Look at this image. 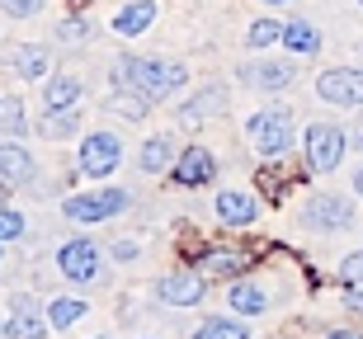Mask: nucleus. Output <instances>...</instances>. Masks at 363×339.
Listing matches in <instances>:
<instances>
[{"mask_svg":"<svg viewBox=\"0 0 363 339\" xmlns=\"http://www.w3.org/2000/svg\"><path fill=\"white\" fill-rule=\"evenodd\" d=\"M184 76H189V71L179 67V62H156V57H123L118 67H113V85L142 95L147 104L175 95L179 85H184Z\"/></svg>","mask_w":363,"mask_h":339,"instance_id":"f257e3e1","label":"nucleus"},{"mask_svg":"<svg viewBox=\"0 0 363 339\" xmlns=\"http://www.w3.org/2000/svg\"><path fill=\"white\" fill-rule=\"evenodd\" d=\"M250 142H255L259 156H283V151L293 146V109H259L255 118H250Z\"/></svg>","mask_w":363,"mask_h":339,"instance_id":"f03ea898","label":"nucleus"},{"mask_svg":"<svg viewBox=\"0 0 363 339\" xmlns=\"http://www.w3.org/2000/svg\"><path fill=\"white\" fill-rule=\"evenodd\" d=\"M340 161H345V132H340L335 122H311L307 127V165L316 175H325Z\"/></svg>","mask_w":363,"mask_h":339,"instance_id":"7ed1b4c3","label":"nucleus"},{"mask_svg":"<svg viewBox=\"0 0 363 339\" xmlns=\"http://www.w3.org/2000/svg\"><path fill=\"white\" fill-rule=\"evenodd\" d=\"M316 95L325 104H363V71L359 67H335V71H321L316 76Z\"/></svg>","mask_w":363,"mask_h":339,"instance_id":"20e7f679","label":"nucleus"},{"mask_svg":"<svg viewBox=\"0 0 363 339\" xmlns=\"http://www.w3.org/2000/svg\"><path fill=\"white\" fill-rule=\"evenodd\" d=\"M118 161H123V146H118V137H113V132H90V137H85V146H81V170H85L90 179L113 175V170H118Z\"/></svg>","mask_w":363,"mask_h":339,"instance_id":"39448f33","label":"nucleus"},{"mask_svg":"<svg viewBox=\"0 0 363 339\" xmlns=\"http://www.w3.org/2000/svg\"><path fill=\"white\" fill-rule=\"evenodd\" d=\"M128 207V193L123 189H94V193H81L67 203V217L71 222H104V217H118Z\"/></svg>","mask_w":363,"mask_h":339,"instance_id":"423d86ee","label":"nucleus"},{"mask_svg":"<svg viewBox=\"0 0 363 339\" xmlns=\"http://www.w3.org/2000/svg\"><path fill=\"white\" fill-rule=\"evenodd\" d=\"M307 226L311 231H350L354 226V203L340 193H316L307 203Z\"/></svg>","mask_w":363,"mask_h":339,"instance_id":"0eeeda50","label":"nucleus"},{"mask_svg":"<svg viewBox=\"0 0 363 339\" xmlns=\"http://www.w3.org/2000/svg\"><path fill=\"white\" fill-rule=\"evenodd\" d=\"M57 264H62V273L71 283H94L99 278V250L90 241H67L57 250Z\"/></svg>","mask_w":363,"mask_h":339,"instance_id":"6e6552de","label":"nucleus"},{"mask_svg":"<svg viewBox=\"0 0 363 339\" xmlns=\"http://www.w3.org/2000/svg\"><path fill=\"white\" fill-rule=\"evenodd\" d=\"M10 321H5V335L10 339H48V316H38V301L33 297H10Z\"/></svg>","mask_w":363,"mask_h":339,"instance_id":"1a4fd4ad","label":"nucleus"},{"mask_svg":"<svg viewBox=\"0 0 363 339\" xmlns=\"http://www.w3.org/2000/svg\"><path fill=\"white\" fill-rule=\"evenodd\" d=\"M213 175H217L213 151H203V146H184V151H179V161H175V184H184V189H199V184H208Z\"/></svg>","mask_w":363,"mask_h":339,"instance_id":"9d476101","label":"nucleus"},{"mask_svg":"<svg viewBox=\"0 0 363 339\" xmlns=\"http://www.w3.org/2000/svg\"><path fill=\"white\" fill-rule=\"evenodd\" d=\"M161 301H170V306H199L203 301V273H170V278H161Z\"/></svg>","mask_w":363,"mask_h":339,"instance_id":"9b49d317","label":"nucleus"},{"mask_svg":"<svg viewBox=\"0 0 363 339\" xmlns=\"http://www.w3.org/2000/svg\"><path fill=\"white\" fill-rule=\"evenodd\" d=\"M217 217H222V226H250L259 217V203L241 189H222L217 193Z\"/></svg>","mask_w":363,"mask_h":339,"instance_id":"f8f14e48","label":"nucleus"},{"mask_svg":"<svg viewBox=\"0 0 363 339\" xmlns=\"http://www.w3.org/2000/svg\"><path fill=\"white\" fill-rule=\"evenodd\" d=\"M241 81L255 85V90H288L293 85V67L288 62H250V67H241Z\"/></svg>","mask_w":363,"mask_h":339,"instance_id":"ddd939ff","label":"nucleus"},{"mask_svg":"<svg viewBox=\"0 0 363 339\" xmlns=\"http://www.w3.org/2000/svg\"><path fill=\"white\" fill-rule=\"evenodd\" d=\"M151 19H156V0H133V5H123V10L113 14V33L137 38V33L151 28Z\"/></svg>","mask_w":363,"mask_h":339,"instance_id":"4468645a","label":"nucleus"},{"mask_svg":"<svg viewBox=\"0 0 363 339\" xmlns=\"http://www.w3.org/2000/svg\"><path fill=\"white\" fill-rule=\"evenodd\" d=\"M0 175L14 179V184H28L33 179V156L19 142H10V137H0Z\"/></svg>","mask_w":363,"mask_h":339,"instance_id":"2eb2a0df","label":"nucleus"},{"mask_svg":"<svg viewBox=\"0 0 363 339\" xmlns=\"http://www.w3.org/2000/svg\"><path fill=\"white\" fill-rule=\"evenodd\" d=\"M10 67H14V76H24V81H43V76H48V52H43L38 42H24V47H14Z\"/></svg>","mask_w":363,"mask_h":339,"instance_id":"dca6fc26","label":"nucleus"},{"mask_svg":"<svg viewBox=\"0 0 363 339\" xmlns=\"http://www.w3.org/2000/svg\"><path fill=\"white\" fill-rule=\"evenodd\" d=\"M222 109H227V95H222V90L213 85V90H203V95H194V99H189L184 109H179V118H184L189 127H194V122L213 118V113H222Z\"/></svg>","mask_w":363,"mask_h":339,"instance_id":"f3484780","label":"nucleus"},{"mask_svg":"<svg viewBox=\"0 0 363 339\" xmlns=\"http://www.w3.org/2000/svg\"><path fill=\"white\" fill-rule=\"evenodd\" d=\"M81 99V81L76 76H52V81L43 85V104H48V113L52 109H71Z\"/></svg>","mask_w":363,"mask_h":339,"instance_id":"a211bd4d","label":"nucleus"},{"mask_svg":"<svg viewBox=\"0 0 363 339\" xmlns=\"http://www.w3.org/2000/svg\"><path fill=\"white\" fill-rule=\"evenodd\" d=\"M43 316H48V326H52V330H67V326H76V321L85 316V301L81 297H52Z\"/></svg>","mask_w":363,"mask_h":339,"instance_id":"6ab92c4d","label":"nucleus"},{"mask_svg":"<svg viewBox=\"0 0 363 339\" xmlns=\"http://www.w3.org/2000/svg\"><path fill=\"white\" fill-rule=\"evenodd\" d=\"M231 311H241V316H259L264 306H269V297H264V287H255V283H236L231 287Z\"/></svg>","mask_w":363,"mask_h":339,"instance_id":"aec40b11","label":"nucleus"},{"mask_svg":"<svg viewBox=\"0 0 363 339\" xmlns=\"http://www.w3.org/2000/svg\"><path fill=\"white\" fill-rule=\"evenodd\" d=\"M283 42H288L293 52H302V57L321 52V33H316L311 24H302V19H297V24H283Z\"/></svg>","mask_w":363,"mask_h":339,"instance_id":"412c9836","label":"nucleus"},{"mask_svg":"<svg viewBox=\"0 0 363 339\" xmlns=\"http://www.w3.org/2000/svg\"><path fill=\"white\" fill-rule=\"evenodd\" d=\"M170 156H175V142H170V137H151L147 146H142V170H151V175H156V170H165V165H170Z\"/></svg>","mask_w":363,"mask_h":339,"instance_id":"4be33fe9","label":"nucleus"},{"mask_svg":"<svg viewBox=\"0 0 363 339\" xmlns=\"http://www.w3.org/2000/svg\"><path fill=\"white\" fill-rule=\"evenodd\" d=\"M203 269L217 273V278H222V273H241L245 255H241V250H208V255H203Z\"/></svg>","mask_w":363,"mask_h":339,"instance_id":"5701e85b","label":"nucleus"},{"mask_svg":"<svg viewBox=\"0 0 363 339\" xmlns=\"http://www.w3.org/2000/svg\"><path fill=\"white\" fill-rule=\"evenodd\" d=\"M194 339H250V330H245L241 321H203V326L194 330Z\"/></svg>","mask_w":363,"mask_h":339,"instance_id":"b1692460","label":"nucleus"},{"mask_svg":"<svg viewBox=\"0 0 363 339\" xmlns=\"http://www.w3.org/2000/svg\"><path fill=\"white\" fill-rule=\"evenodd\" d=\"M76 127H81V113L76 109H52L43 118V137H71Z\"/></svg>","mask_w":363,"mask_h":339,"instance_id":"393cba45","label":"nucleus"},{"mask_svg":"<svg viewBox=\"0 0 363 339\" xmlns=\"http://www.w3.org/2000/svg\"><path fill=\"white\" fill-rule=\"evenodd\" d=\"M28 122H24V104H19V99H0V137H19L24 132Z\"/></svg>","mask_w":363,"mask_h":339,"instance_id":"a878e982","label":"nucleus"},{"mask_svg":"<svg viewBox=\"0 0 363 339\" xmlns=\"http://www.w3.org/2000/svg\"><path fill=\"white\" fill-rule=\"evenodd\" d=\"M279 38H283V24H274V19H255L250 33H245L250 47H269V42H279Z\"/></svg>","mask_w":363,"mask_h":339,"instance_id":"bb28decb","label":"nucleus"},{"mask_svg":"<svg viewBox=\"0 0 363 339\" xmlns=\"http://www.w3.org/2000/svg\"><path fill=\"white\" fill-rule=\"evenodd\" d=\"M113 109H118L123 118H147V99L133 95V90H118V95H113Z\"/></svg>","mask_w":363,"mask_h":339,"instance_id":"cd10ccee","label":"nucleus"},{"mask_svg":"<svg viewBox=\"0 0 363 339\" xmlns=\"http://www.w3.org/2000/svg\"><path fill=\"white\" fill-rule=\"evenodd\" d=\"M340 283H350L354 292L363 287V250H354V255L345 259V264H340Z\"/></svg>","mask_w":363,"mask_h":339,"instance_id":"c85d7f7f","label":"nucleus"},{"mask_svg":"<svg viewBox=\"0 0 363 339\" xmlns=\"http://www.w3.org/2000/svg\"><path fill=\"white\" fill-rule=\"evenodd\" d=\"M24 236V217L14 207H0V241H19Z\"/></svg>","mask_w":363,"mask_h":339,"instance_id":"c756f323","label":"nucleus"},{"mask_svg":"<svg viewBox=\"0 0 363 339\" xmlns=\"http://www.w3.org/2000/svg\"><path fill=\"white\" fill-rule=\"evenodd\" d=\"M38 5H43V0H0V10L14 14V19H28V14H38Z\"/></svg>","mask_w":363,"mask_h":339,"instance_id":"7c9ffc66","label":"nucleus"},{"mask_svg":"<svg viewBox=\"0 0 363 339\" xmlns=\"http://www.w3.org/2000/svg\"><path fill=\"white\" fill-rule=\"evenodd\" d=\"M81 33H85V24H81V19H67V24L57 28V38H67V42H76Z\"/></svg>","mask_w":363,"mask_h":339,"instance_id":"2f4dec72","label":"nucleus"},{"mask_svg":"<svg viewBox=\"0 0 363 339\" xmlns=\"http://www.w3.org/2000/svg\"><path fill=\"white\" fill-rule=\"evenodd\" d=\"M113 255H118V259H133L137 245H133V241H118V245H113Z\"/></svg>","mask_w":363,"mask_h":339,"instance_id":"473e14b6","label":"nucleus"},{"mask_svg":"<svg viewBox=\"0 0 363 339\" xmlns=\"http://www.w3.org/2000/svg\"><path fill=\"white\" fill-rule=\"evenodd\" d=\"M345 306H350V311H359V316H363V287H359V292H350V301H345Z\"/></svg>","mask_w":363,"mask_h":339,"instance_id":"72a5a7b5","label":"nucleus"},{"mask_svg":"<svg viewBox=\"0 0 363 339\" xmlns=\"http://www.w3.org/2000/svg\"><path fill=\"white\" fill-rule=\"evenodd\" d=\"M325 339H363V335H354V330H335V335H325Z\"/></svg>","mask_w":363,"mask_h":339,"instance_id":"f704fd0d","label":"nucleus"},{"mask_svg":"<svg viewBox=\"0 0 363 339\" xmlns=\"http://www.w3.org/2000/svg\"><path fill=\"white\" fill-rule=\"evenodd\" d=\"M354 142H359V146H363V122H359V127H354Z\"/></svg>","mask_w":363,"mask_h":339,"instance_id":"c9c22d12","label":"nucleus"},{"mask_svg":"<svg viewBox=\"0 0 363 339\" xmlns=\"http://www.w3.org/2000/svg\"><path fill=\"white\" fill-rule=\"evenodd\" d=\"M354 189H359V193H363V170H359V175H354Z\"/></svg>","mask_w":363,"mask_h":339,"instance_id":"e433bc0d","label":"nucleus"},{"mask_svg":"<svg viewBox=\"0 0 363 339\" xmlns=\"http://www.w3.org/2000/svg\"><path fill=\"white\" fill-rule=\"evenodd\" d=\"M264 5H288V0H264Z\"/></svg>","mask_w":363,"mask_h":339,"instance_id":"4c0bfd02","label":"nucleus"},{"mask_svg":"<svg viewBox=\"0 0 363 339\" xmlns=\"http://www.w3.org/2000/svg\"><path fill=\"white\" fill-rule=\"evenodd\" d=\"M359 5H363V0H359Z\"/></svg>","mask_w":363,"mask_h":339,"instance_id":"58836bf2","label":"nucleus"}]
</instances>
